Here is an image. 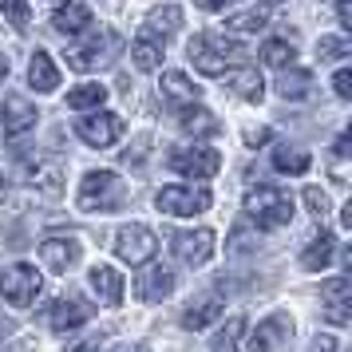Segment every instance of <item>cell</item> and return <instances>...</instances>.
Listing matches in <instances>:
<instances>
[{
  "mask_svg": "<svg viewBox=\"0 0 352 352\" xmlns=\"http://www.w3.org/2000/svg\"><path fill=\"white\" fill-rule=\"evenodd\" d=\"M127 202V190H123V178L115 170H91V175L80 182V210H91V214H111Z\"/></svg>",
  "mask_w": 352,
  "mask_h": 352,
  "instance_id": "obj_1",
  "label": "cell"
},
{
  "mask_svg": "<svg viewBox=\"0 0 352 352\" xmlns=\"http://www.w3.org/2000/svg\"><path fill=\"white\" fill-rule=\"evenodd\" d=\"M245 214L257 226H285L293 218V198L277 186H257L245 194Z\"/></svg>",
  "mask_w": 352,
  "mask_h": 352,
  "instance_id": "obj_2",
  "label": "cell"
},
{
  "mask_svg": "<svg viewBox=\"0 0 352 352\" xmlns=\"http://www.w3.org/2000/svg\"><path fill=\"white\" fill-rule=\"evenodd\" d=\"M40 289H44V281H40L36 265H28V261H16V265H8L0 273V297L8 305H16V309L32 305L40 297Z\"/></svg>",
  "mask_w": 352,
  "mask_h": 352,
  "instance_id": "obj_3",
  "label": "cell"
},
{
  "mask_svg": "<svg viewBox=\"0 0 352 352\" xmlns=\"http://www.w3.org/2000/svg\"><path fill=\"white\" fill-rule=\"evenodd\" d=\"M190 64L202 72V76H226V60L238 56V48L226 40V36H194L190 40Z\"/></svg>",
  "mask_w": 352,
  "mask_h": 352,
  "instance_id": "obj_4",
  "label": "cell"
},
{
  "mask_svg": "<svg viewBox=\"0 0 352 352\" xmlns=\"http://www.w3.org/2000/svg\"><path fill=\"white\" fill-rule=\"evenodd\" d=\"M170 170H178V175L186 178H214L218 170H222V155L214 151V146H175L170 151Z\"/></svg>",
  "mask_w": 352,
  "mask_h": 352,
  "instance_id": "obj_5",
  "label": "cell"
},
{
  "mask_svg": "<svg viewBox=\"0 0 352 352\" xmlns=\"http://www.w3.org/2000/svg\"><path fill=\"white\" fill-rule=\"evenodd\" d=\"M115 52H119V40L111 32H99V36H87V44H72L67 48V67H76V72H96L111 60Z\"/></svg>",
  "mask_w": 352,
  "mask_h": 352,
  "instance_id": "obj_6",
  "label": "cell"
},
{
  "mask_svg": "<svg viewBox=\"0 0 352 352\" xmlns=\"http://www.w3.org/2000/svg\"><path fill=\"white\" fill-rule=\"evenodd\" d=\"M155 206L162 214H175V218H194L210 210V190H194V186H162L155 194Z\"/></svg>",
  "mask_w": 352,
  "mask_h": 352,
  "instance_id": "obj_7",
  "label": "cell"
},
{
  "mask_svg": "<svg viewBox=\"0 0 352 352\" xmlns=\"http://www.w3.org/2000/svg\"><path fill=\"white\" fill-rule=\"evenodd\" d=\"M115 254L123 257L127 265H146L151 257L159 254V238L146 226H123L115 234Z\"/></svg>",
  "mask_w": 352,
  "mask_h": 352,
  "instance_id": "obj_8",
  "label": "cell"
},
{
  "mask_svg": "<svg viewBox=\"0 0 352 352\" xmlns=\"http://www.w3.org/2000/svg\"><path fill=\"white\" fill-rule=\"evenodd\" d=\"M76 135H80L87 146H111L123 139V119L111 111H96V115H83L80 123H76Z\"/></svg>",
  "mask_w": 352,
  "mask_h": 352,
  "instance_id": "obj_9",
  "label": "cell"
},
{
  "mask_svg": "<svg viewBox=\"0 0 352 352\" xmlns=\"http://www.w3.org/2000/svg\"><path fill=\"white\" fill-rule=\"evenodd\" d=\"M289 344H293V320L285 313L265 317L254 329V336H250V349L254 352H289Z\"/></svg>",
  "mask_w": 352,
  "mask_h": 352,
  "instance_id": "obj_10",
  "label": "cell"
},
{
  "mask_svg": "<svg viewBox=\"0 0 352 352\" xmlns=\"http://www.w3.org/2000/svg\"><path fill=\"white\" fill-rule=\"evenodd\" d=\"M64 178H67V166L60 159H28L24 162V182L36 186L44 198H60Z\"/></svg>",
  "mask_w": 352,
  "mask_h": 352,
  "instance_id": "obj_11",
  "label": "cell"
},
{
  "mask_svg": "<svg viewBox=\"0 0 352 352\" xmlns=\"http://www.w3.org/2000/svg\"><path fill=\"white\" fill-rule=\"evenodd\" d=\"M170 250L178 254V261H186V265H206L210 254H214V230H182L170 238Z\"/></svg>",
  "mask_w": 352,
  "mask_h": 352,
  "instance_id": "obj_12",
  "label": "cell"
},
{
  "mask_svg": "<svg viewBox=\"0 0 352 352\" xmlns=\"http://www.w3.org/2000/svg\"><path fill=\"white\" fill-rule=\"evenodd\" d=\"M36 103L24 96H8L4 99V135L12 139V143H20L24 135H32L36 131Z\"/></svg>",
  "mask_w": 352,
  "mask_h": 352,
  "instance_id": "obj_13",
  "label": "cell"
},
{
  "mask_svg": "<svg viewBox=\"0 0 352 352\" xmlns=\"http://www.w3.org/2000/svg\"><path fill=\"white\" fill-rule=\"evenodd\" d=\"M320 305H324V317L333 324H349L352 317V285L349 277H333L320 285Z\"/></svg>",
  "mask_w": 352,
  "mask_h": 352,
  "instance_id": "obj_14",
  "label": "cell"
},
{
  "mask_svg": "<svg viewBox=\"0 0 352 352\" xmlns=\"http://www.w3.org/2000/svg\"><path fill=\"white\" fill-rule=\"evenodd\" d=\"M222 309H226V301H222V293H202V297H194L186 309H182V329H190V333H198V329H210L214 320L222 317Z\"/></svg>",
  "mask_w": 352,
  "mask_h": 352,
  "instance_id": "obj_15",
  "label": "cell"
},
{
  "mask_svg": "<svg viewBox=\"0 0 352 352\" xmlns=\"http://www.w3.org/2000/svg\"><path fill=\"white\" fill-rule=\"evenodd\" d=\"M87 317H91V305L83 301V297H76V293H67V297H60V301L52 305L48 324H52V333H72Z\"/></svg>",
  "mask_w": 352,
  "mask_h": 352,
  "instance_id": "obj_16",
  "label": "cell"
},
{
  "mask_svg": "<svg viewBox=\"0 0 352 352\" xmlns=\"http://www.w3.org/2000/svg\"><path fill=\"white\" fill-rule=\"evenodd\" d=\"M139 297L143 301H166L170 293H175V270H166V265H146L143 273H139Z\"/></svg>",
  "mask_w": 352,
  "mask_h": 352,
  "instance_id": "obj_17",
  "label": "cell"
},
{
  "mask_svg": "<svg viewBox=\"0 0 352 352\" xmlns=\"http://www.w3.org/2000/svg\"><path fill=\"white\" fill-rule=\"evenodd\" d=\"M162 103H170V107H178V111H186V107H198V87L190 83V76H182V72H166L162 76Z\"/></svg>",
  "mask_w": 352,
  "mask_h": 352,
  "instance_id": "obj_18",
  "label": "cell"
},
{
  "mask_svg": "<svg viewBox=\"0 0 352 352\" xmlns=\"http://www.w3.org/2000/svg\"><path fill=\"white\" fill-rule=\"evenodd\" d=\"M87 285L99 297V305H107V309H115V305L123 301V277L111 265H96V270L87 273Z\"/></svg>",
  "mask_w": 352,
  "mask_h": 352,
  "instance_id": "obj_19",
  "label": "cell"
},
{
  "mask_svg": "<svg viewBox=\"0 0 352 352\" xmlns=\"http://www.w3.org/2000/svg\"><path fill=\"white\" fill-rule=\"evenodd\" d=\"M313 72L309 67H285L281 76H277V96L289 99V103H301V99L313 96Z\"/></svg>",
  "mask_w": 352,
  "mask_h": 352,
  "instance_id": "obj_20",
  "label": "cell"
},
{
  "mask_svg": "<svg viewBox=\"0 0 352 352\" xmlns=\"http://www.w3.org/2000/svg\"><path fill=\"white\" fill-rule=\"evenodd\" d=\"M40 254H44V261H48V270L67 273L76 261H80V241L76 238H48L44 245H40Z\"/></svg>",
  "mask_w": 352,
  "mask_h": 352,
  "instance_id": "obj_21",
  "label": "cell"
},
{
  "mask_svg": "<svg viewBox=\"0 0 352 352\" xmlns=\"http://www.w3.org/2000/svg\"><path fill=\"white\" fill-rule=\"evenodd\" d=\"M52 28L60 36H80L91 28V8L87 4H60L56 12H52Z\"/></svg>",
  "mask_w": 352,
  "mask_h": 352,
  "instance_id": "obj_22",
  "label": "cell"
},
{
  "mask_svg": "<svg viewBox=\"0 0 352 352\" xmlns=\"http://www.w3.org/2000/svg\"><path fill=\"white\" fill-rule=\"evenodd\" d=\"M226 80V87L234 91V96H241V99H261V91H265V83H261V76H257V67H234V72H226L222 76Z\"/></svg>",
  "mask_w": 352,
  "mask_h": 352,
  "instance_id": "obj_23",
  "label": "cell"
},
{
  "mask_svg": "<svg viewBox=\"0 0 352 352\" xmlns=\"http://www.w3.org/2000/svg\"><path fill=\"white\" fill-rule=\"evenodd\" d=\"M333 254H336V241H333V234H329V230H320L317 238H313L309 245H305L301 265H305L309 273H317V270H324V265L333 261Z\"/></svg>",
  "mask_w": 352,
  "mask_h": 352,
  "instance_id": "obj_24",
  "label": "cell"
},
{
  "mask_svg": "<svg viewBox=\"0 0 352 352\" xmlns=\"http://www.w3.org/2000/svg\"><path fill=\"white\" fill-rule=\"evenodd\" d=\"M28 83L36 91H56L60 87V67L52 64L48 52H36L32 56V67H28Z\"/></svg>",
  "mask_w": 352,
  "mask_h": 352,
  "instance_id": "obj_25",
  "label": "cell"
},
{
  "mask_svg": "<svg viewBox=\"0 0 352 352\" xmlns=\"http://www.w3.org/2000/svg\"><path fill=\"white\" fill-rule=\"evenodd\" d=\"M178 28H182V8H175V4H162V8H151L146 12V32L151 36H170Z\"/></svg>",
  "mask_w": 352,
  "mask_h": 352,
  "instance_id": "obj_26",
  "label": "cell"
},
{
  "mask_svg": "<svg viewBox=\"0 0 352 352\" xmlns=\"http://www.w3.org/2000/svg\"><path fill=\"white\" fill-rule=\"evenodd\" d=\"M265 20H270V8H245V12H234V16H226V32L234 36H254L265 28Z\"/></svg>",
  "mask_w": 352,
  "mask_h": 352,
  "instance_id": "obj_27",
  "label": "cell"
},
{
  "mask_svg": "<svg viewBox=\"0 0 352 352\" xmlns=\"http://www.w3.org/2000/svg\"><path fill=\"white\" fill-rule=\"evenodd\" d=\"M107 99V87L103 83H80L76 91H67V107L72 111H99Z\"/></svg>",
  "mask_w": 352,
  "mask_h": 352,
  "instance_id": "obj_28",
  "label": "cell"
},
{
  "mask_svg": "<svg viewBox=\"0 0 352 352\" xmlns=\"http://www.w3.org/2000/svg\"><path fill=\"white\" fill-rule=\"evenodd\" d=\"M273 166L281 175H305L313 166V159H309V151H301V146H277L273 151Z\"/></svg>",
  "mask_w": 352,
  "mask_h": 352,
  "instance_id": "obj_29",
  "label": "cell"
},
{
  "mask_svg": "<svg viewBox=\"0 0 352 352\" xmlns=\"http://www.w3.org/2000/svg\"><path fill=\"white\" fill-rule=\"evenodd\" d=\"M178 127L198 139V135H214V131H218V119H214L206 107H186V111H178Z\"/></svg>",
  "mask_w": 352,
  "mask_h": 352,
  "instance_id": "obj_30",
  "label": "cell"
},
{
  "mask_svg": "<svg viewBox=\"0 0 352 352\" xmlns=\"http://www.w3.org/2000/svg\"><path fill=\"white\" fill-rule=\"evenodd\" d=\"M131 64L139 67V72H155V67L162 64V44H159V40L139 36V40L131 44Z\"/></svg>",
  "mask_w": 352,
  "mask_h": 352,
  "instance_id": "obj_31",
  "label": "cell"
},
{
  "mask_svg": "<svg viewBox=\"0 0 352 352\" xmlns=\"http://www.w3.org/2000/svg\"><path fill=\"white\" fill-rule=\"evenodd\" d=\"M261 64L285 72V67L297 64V48H293L289 40H265V44H261Z\"/></svg>",
  "mask_w": 352,
  "mask_h": 352,
  "instance_id": "obj_32",
  "label": "cell"
},
{
  "mask_svg": "<svg viewBox=\"0 0 352 352\" xmlns=\"http://www.w3.org/2000/svg\"><path fill=\"white\" fill-rule=\"evenodd\" d=\"M241 333H245V320L230 317V324L218 333V340H214V349H210V352H238V336Z\"/></svg>",
  "mask_w": 352,
  "mask_h": 352,
  "instance_id": "obj_33",
  "label": "cell"
},
{
  "mask_svg": "<svg viewBox=\"0 0 352 352\" xmlns=\"http://www.w3.org/2000/svg\"><path fill=\"white\" fill-rule=\"evenodd\" d=\"M0 16L4 20H12V24H28V16H32V8L28 4H16V0H0Z\"/></svg>",
  "mask_w": 352,
  "mask_h": 352,
  "instance_id": "obj_34",
  "label": "cell"
},
{
  "mask_svg": "<svg viewBox=\"0 0 352 352\" xmlns=\"http://www.w3.org/2000/svg\"><path fill=\"white\" fill-rule=\"evenodd\" d=\"M349 52H352L349 40H320V44H317L320 60H336V56H349Z\"/></svg>",
  "mask_w": 352,
  "mask_h": 352,
  "instance_id": "obj_35",
  "label": "cell"
},
{
  "mask_svg": "<svg viewBox=\"0 0 352 352\" xmlns=\"http://www.w3.org/2000/svg\"><path fill=\"white\" fill-rule=\"evenodd\" d=\"M305 206L313 210L317 218H324V214H329V198H324V190H320V186H309V190H305Z\"/></svg>",
  "mask_w": 352,
  "mask_h": 352,
  "instance_id": "obj_36",
  "label": "cell"
},
{
  "mask_svg": "<svg viewBox=\"0 0 352 352\" xmlns=\"http://www.w3.org/2000/svg\"><path fill=\"white\" fill-rule=\"evenodd\" d=\"M103 340H107V333H87L83 340L67 344V352H99V349H103Z\"/></svg>",
  "mask_w": 352,
  "mask_h": 352,
  "instance_id": "obj_37",
  "label": "cell"
},
{
  "mask_svg": "<svg viewBox=\"0 0 352 352\" xmlns=\"http://www.w3.org/2000/svg\"><path fill=\"white\" fill-rule=\"evenodd\" d=\"M333 87H336V96H340V99H352V72H349V67H340V72H336Z\"/></svg>",
  "mask_w": 352,
  "mask_h": 352,
  "instance_id": "obj_38",
  "label": "cell"
},
{
  "mask_svg": "<svg viewBox=\"0 0 352 352\" xmlns=\"http://www.w3.org/2000/svg\"><path fill=\"white\" fill-rule=\"evenodd\" d=\"M270 143V127H250L245 131V146H265Z\"/></svg>",
  "mask_w": 352,
  "mask_h": 352,
  "instance_id": "obj_39",
  "label": "cell"
},
{
  "mask_svg": "<svg viewBox=\"0 0 352 352\" xmlns=\"http://www.w3.org/2000/svg\"><path fill=\"white\" fill-rule=\"evenodd\" d=\"M309 352H336V336H313V344H309Z\"/></svg>",
  "mask_w": 352,
  "mask_h": 352,
  "instance_id": "obj_40",
  "label": "cell"
},
{
  "mask_svg": "<svg viewBox=\"0 0 352 352\" xmlns=\"http://www.w3.org/2000/svg\"><path fill=\"white\" fill-rule=\"evenodd\" d=\"M336 12H340V24H344V28H349V32H352V4H340Z\"/></svg>",
  "mask_w": 352,
  "mask_h": 352,
  "instance_id": "obj_41",
  "label": "cell"
},
{
  "mask_svg": "<svg viewBox=\"0 0 352 352\" xmlns=\"http://www.w3.org/2000/svg\"><path fill=\"white\" fill-rule=\"evenodd\" d=\"M340 226H349V230H352V206L340 210Z\"/></svg>",
  "mask_w": 352,
  "mask_h": 352,
  "instance_id": "obj_42",
  "label": "cell"
},
{
  "mask_svg": "<svg viewBox=\"0 0 352 352\" xmlns=\"http://www.w3.org/2000/svg\"><path fill=\"white\" fill-rule=\"evenodd\" d=\"M8 80V60H4V56H0V83Z\"/></svg>",
  "mask_w": 352,
  "mask_h": 352,
  "instance_id": "obj_43",
  "label": "cell"
},
{
  "mask_svg": "<svg viewBox=\"0 0 352 352\" xmlns=\"http://www.w3.org/2000/svg\"><path fill=\"white\" fill-rule=\"evenodd\" d=\"M8 329H12V324H8V320L0 317V340H4V336H8Z\"/></svg>",
  "mask_w": 352,
  "mask_h": 352,
  "instance_id": "obj_44",
  "label": "cell"
},
{
  "mask_svg": "<svg viewBox=\"0 0 352 352\" xmlns=\"http://www.w3.org/2000/svg\"><path fill=\"white\" fill-rule=\"evenodd\" d=\"M12 352H24V349H20V344H16V349H12Z\"/></svg>",
  "mask_w": 352,
  "mask_h": 352,
  "instance_id": "obj_45",
  "label": "cell"
},
{
  "mask_svg": "<svg viewBox=\"0 0 352 352\" xmlns=\"http://www.w3.org/2000/svg\"><path fill=\"white\" fill-rule=\"evenodd\" d=\"M135 352H151V349H135Z\"/></svg>",
  "mask_w": 352,
  "mask_h": 352,
  "instance_id": "obj_46",
  "label": "cell"
},
{
  "mask_svg": "<svg viewBox=\"0 0 352 352\" xmlns=\"http://www.w3.org/2000/svg\"><path fill=\"white\" fill-rule=\"evenodd\" d=\"M0 190H4V178H0Z\"/></svg>",
  "mask_w": 352,
  "mask_h": 352,
  "instance_id": "obj_47",
  "label": "cell"
}]
</instances>
